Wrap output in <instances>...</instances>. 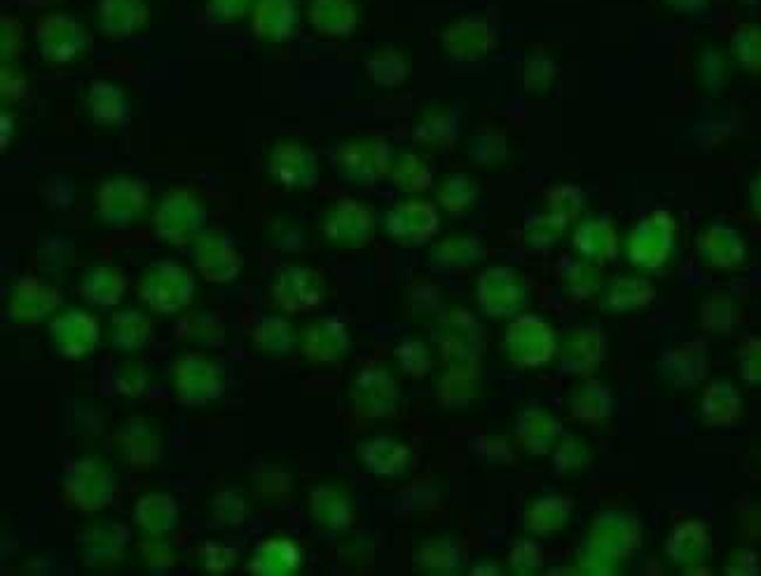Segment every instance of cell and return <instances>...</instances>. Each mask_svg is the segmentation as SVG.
Wrapping results in <instances>:
<instances>
[{
  "instance_id": "44dd1931",
  "label": "cell",
  "mask_w": 761,
  "mask_h": 576,
  "mask_svg": "<svg viewBox=\"0 0 761 576\" xmlns=\"http://www.w3.org/2000/svg\"><path fill=\"white\" fill-rule=\"evenodd\" d=\"M607 352V340L604 333L598 326H586L582 330L572 333V336L565 340L560 350L562 356V366H565L570 373H588L598 366V363L604 359Z\"/></svg>"
},
{
  "instance_id": "f35d334b",
  "label": "cell",
  "mask_w": 761,
  "mask_h": 576,
  "mask_svg": "<svg viewBox=\"0 0 761 576\" xmlns=\"http://www.w3.org/2000/svg\"><path fill=\"white\" fill-rule=\"evenodd\" d=\"M89 105H91V113H95V117L101 120V123H120L127 111V103L122 101V95L115 87L105 83H97L91 87Z\"/></svg>"
},
{
  "instance_id": "7c38bea8",
  "label": "cell",
  "mask_w": 761,
  "mask_h": 576,
  "mask_svg": "<svg viewBox=\"0 0 761 576\" xmlns=\"http://www.w3.org/2000/svg\"><path fill=\"white\" fill-rule=\"evenodd\" d=\"M436 338L452 366H474L481 350V330L469 314L454 312L446 316V320H440Z\"/></svg>"
},
{
  "instance_id": "83f0119b",
  "label": "cell",
  "mask_w": 761,
  "mask_h": 576,
  "mask_svg": "<svg viewBox=\"0 0 761 576\" xmlns=\"http://www.w3.org/2000/svg\"><path fill=\"white\" fill-rule=\"evenodd\" d=\"M296 342H298V336L291 322L282 320V316H263V320L253 328L255 350L265 356L284 359L296 350Z\"/></svg>"
},
{
  "instance_id": "f907efd6",
  "label": "cell",
  "mask_w": 761,
  "mask_h": 576,
  "mask_svg": "<svg viewBox=\"0 0 761 576\" xmlns=\"http://www.w3.org/2000/svg\"><path fill=\"white\" fill-rule=\"evenodd\" d=\"M144 560L150 569H170L176 565V551L166 541H146Z\"/></svg>"
},
{
  "instance_id": "d590c367",
  "label": "cell",
  "mask_w": 761,
  "mask_h": 576,
  "mask_svg": "<svg viewBox=\"0 0 761 576\" xmlns=\"http://www.w3.org/2000/svg\"><path fill=\"white\" fill-rule=\"evenodd\" d=\"M415 563L420 569L436 572V574H452L460 567V549L450 539H432L424 541L417 553Z\"/></svg>"
},
{
  "instance_id": "484cf974",
  "label": "cell",
  "mask_w": 761,
  "mask_h": 576,
  "mask_svg": "<svg viewBox=\"0 0 761 576\" xmlns=\"http://www.w3.org/2000/svg\"><path fill=\"white\" fill-rule=\"evenodd\" d=\"M146 204V195L139 184L113 180L101 190V211L113 223H129Z\"/></svg>"
},
{
  "instance_id": "7a4b0ae2",
  "label": "cell",
  "mask_w": 761,
  "mask_h": 576,
  "mask_svg": "<svg viewBox=\"0 0 761 576\" xmlns=\"http://www.w3.org/2000/svg\"><path fill=\"white\" fill-rule=\"evenodd\" d=\"M139 293L150 310L160 314H178L192 302L195 277L180 265L155 263L141 277Z\"/></svg>"
},
{
  "instance_id": "ba28073f",
  "label": "cell",
  "mask_w": 761,
  "mask_h": 576,
  "mask_svg": "<svg viewBox=\"0 0 761 576\" xmlns=\"http://www.w3.org/2000/svg\"><path fill=\"white\" fill-rule=\"evenodd\" d=\"M478 305L495 320L515 316L525 305V286L507 267L487 270L478 284Z\"/></svg>"
},
{
  "instance_id": "ac0fdd59",
  "label": "cell",
  "mask_w": 761,
  "mask_h": 576,
  "mask_svg": "<svg viewBox=\"0 0 761 576\" xmlns=\"http://www.w3.org/2000/svg\"><path fill=\"white\" fill-rule=\"evenodd\" d=\"M195 263L202 270L209 281L227 284L233 281L241 270V255L233 249L230 239L219 235H207L195 251Z\"/></svg>"
},
{
  "instance_id": "ab89813d",
  "label": "cell",
  "mask_w": 761,
  "mask_h": 576,
  "mask_svg": "<svg viewBox=\"0 0 761 576\" xmlns=\"http://www.w3.org/2000/svg\"><path fill=\"white\" fill-rule=\"evenodd\" d=\"M148 380H150V375H148L146 366H141V363H136V361H125L113 371L111 387L117 397L136 399L148 389Z\"/></svg>"
},
{
  "instance_id": "4fadbf2b",
  "label": "cell",
  "mask_w": 761,
  "mask_h": 576,
  "mask_svg": "<svg viewBox=\"0 0 761 576\" xmlns=\"http://www.w3.org/2000/svg\"><path fill=\"white\" fill-rule=\"evenodd\" d=\"M202 218V206L188 192H172L158 211V227L166 239L186 245L200 233Z\"/></svg>"
},
{
  "instance_id": "ee69618b",
  "label": "cell",
  "mask_w": 761,
  "mask_h": 576,
  "mask_svg": "<svg viewBox=\"0 0 761 576\" xmlns=\"http://www.w3.org/2000/svg\"><path fill=\"white\" fill-rule=\"evenodd\" d=\"M700 316H703V326L710 328V330H720V333H726L734 328L736 324V312H734V305H731V300L726 296H712L703 302V312H700Z\"/></svg>"
},
{
  "instance_id": "f6af8a7d",
  "label": "cell",
  "mask_w": 761,
  "mask_h": 576,
  "mask_svg": "<svg viewBox=\"0 0 761 576\" xmlns=\"http://www.w3.org/2000/svg\"><path fill=\"white\" fill-rule=\"evenodd\" d=\"M740 373L743 380L761 385V336H752L740 345Z\"/></svg>"
},
{
  "instance_id": "7402d4cb",
  "label": "cell",
  "mask_w": 761,
  "mask_h": 576,
  "mask_svg": "<svg viewBox=\"0 0 761 576\" xmlns=\"http://www.w3.org/2000/svg\"><path fill=\"white\" fill-rule=\"evenodd\" d=\"M302 565L300 546L291 539H267L255 546L249 569L258 576H288Z\"/></svg>"
},
{
  "instance_id": "5bb4252c",
  "label": "cell",
  "mask_w": 761,
  "mask_h": 576,
  "mask_svg": "<svg viewBox=\"0 0 761 576\" xmlns=\"http://www.w3.org/2000/svg\"><path fill=\"white\" fill-rule=\"evenodd\" d=\"M300 345L302 354L312 363H333L340 361L349 350V333L342 322L324 316L302 330Z\"/></svg>"
},
{
  "instance_id": "7bdbcfd3",
  "label": "cell",
  "mask_w": 761,
  "mask_h": 576,
  "mask_svg": "<svg viewBox=\"0 0 761 576\" xmlns=\"http://www.w3.org/2000/svg\"><path fill=\"white\" fill-rule=\"evenodd\" d=\"M247 502L235 490H223L216 499H213V515L221 523V527H239L247 518Z\"/></svg>"
},
{
  "instance_id": "9c48e42d",
  "label": "cell",
  "mask_w": 761,
  "mask_h": 576,
  "mask_svg": "<svg viewBox=\"0 0 761 576\" xmlns=\"http://www.w3.org/2000/svg\"><path fill=\"white\" fill-rule=\"evenodd\" d=\"M639 539H643V529H639V523L633 515L609 511L602 513V518L596 523V529H592L590 551L596 560H612L633 553L639 546Z\"/></svg>"
},
{
  "instance_id": "f546056e",
  "label": "cell",
  "mask_w": 761,
  "mask_h": 576,
  "mask_svg": "<svg viewBox=\"0 0 761 576\" xmlns=\"http://www.w3.org/2000/svg\"><path fill=\"white\" fill-rule=\"evenodd\" d=\"M152 324L139 310H122L111 322V342L117 352H136L150 340Z\"/></svg>"
},
{
  "instance_id": "30bf717a",
  "label": "cell",
  "mask_w": 761,
  "mask_h": 576,
  "mask_svg": "<svg viewBox=\"0 0 761 576\" xmlns=\"http://www.w3.org/2000/svg\"><path fill=\"white\" fill-rule=\"evenodd\" d=\"M59 302L61 298L50 284L24 277L12 286L8 298V314L12 316V322L34 326L48 320V316L59 308Z\"/></svg>"
},
{
  "instance_id": "b9f144b4",
  "label": "cell",
  "mask_w": 761,
  "mask_h": 576,
  "mask_svg": "<svg viewBox=\"0 0 761 576\" xmlns=\"http://www.w3.org/2000/svg\"><path fill=\"white\" fill-rule=\"evenodd\" d=\"M396 359H399L401 368L413 377H422L432 371V352L420 340L401 342L399 350H396Z\"/></svg>"
},
{
  "instance_id": "d6986e66",
  "label": "cell",
  "mask_w": 761,
  "mask_h": 576,
  "mask_svg": "<svg viewBox=\"0 0 761 576\" xmlns=\"http://www.w3.org/2000/svg\"><path fill=\"white\" fill-rule=\"evenodd\" d=\"M310 515L319 529H324L328 535H338L352 525L354 511L345 492L333 488V485H316L310 492Z\"/></svg>"
},
{
  "instance_id": "74e56055",
  "label": "cell",
  "mask_w": 761,
  "mask_h": 576,
  "mask_svg": "<svg viewBox=\"0 0 761 576\" xmlns=\"http://www.w3.org/2000/svg\"><path fill=\"white\" fill-rule=\"evenodd\" d=\"M476 375L471 366H452L438 387L440 401L446 405H464L476 393Z\"/></svg>"
},
{
  "instance_id": "8fae6325",
  "label": "cell",
  "mask_w": 761,
  "mask_h": 576,
  "mask_svg": "<svg viewBox=\"0 0 761 576\" xmlns=\"http://www.w3.org/2000/svg\"><path fill=\"white\" fill-rule=\"evenodd\" d=\"M117 450L132 472H148L160 462L162 441L160 434L141 417L127 420L117 431Z\"/></svg>"
},
{
  "instance_id": "681fc988",
  "label": "cell",
  "mask_w": 761,
  "mask_h": 576,
  "mask_svg": "<svg viewBox=\"0 0 761 576\" xmlns=\"http://www.w3.org/2000/svg\"><path fill=\"white\" fill-rule=\"evenodd\" d=\"M511 567L521 574H532L541 567V551L532 541H521L511 551Z\"/></svg>"
},
{
  "instance_id": "e575fe53",
  "label": "cell",
  "mask_w": 761,
  "mask_h": 576,
  "mask_svg": "<svg viewBox=\"0 0 761 576\" xmlns=\"http://www.w3.org/2000/svg\"><path fill=\"white\" fill-rule=\"evenodd\" d=\"M653 296H657L653 293V288L643 279H619L612 288H609L602 308L609 312H628V310L649 305Z\"/></svg>"
},
{
  "instance_id": "277c9868",
  "label": "cell",
  "mask_w": 761,
  "mask_h": 576,
  "mask_svg": "<svg viewBox=\"0 0 761 576\" xmlns=\"http://www.w3.org/2000/svg\"><path fill=\"white\" fill-rule=\"evenodd\" d=\"M174 389L180 403L207 405L225 393V375L219 361L202 354H186L174 366Z\"/></svg>"
},
{
  "instance_id": "1f68e13d",
  "label": "cell",
  "mask_w": 761,
  "mask_h": 576,
  "mask_svg": "<svg viewBox=\"0 0 761 576\" xmlns=\"http://www.w3.org/2000/svg\"><path fill=\"white\" fill-rule=\"evenodd\" d=\"M389 230L396 239L415 245V241L426 239L436 230V216L424 204H408V209L396 211L389 218Z\"/></svg>"
},
{
  "instance_id": "8992f818",
  "label": "cell",
  "mask_w": 761,
  "mask_h": 576,
  "mask_svg": "<svg viewBox=\"0 0 761 576\" xmlns=\"http://www.w3.org/2000/svg\"><path fill=\"white\" fill-rule=\"evenodd\" d=\"M272 298L284 312H308L322 302L324 281L308 267L288 265L274 277Z\"/></svg>"
},
{
  "instance_id": "4316f807",
  "label": "cell",
  "mask_w": 761,
  "mask_h": 576,
  "mask_svg": "<svg viewBox=\"0 0 761 576\" xmlns=\"http://www.w3.org/2000/svg\"><path fill=\"white\" fill-rule=\"evenodd\" d=\"M80 293L91 305L113 308L120 302L122 293H125V279L111 265H95L83 275Z\"/></svg>"
},
{
  "instance_id": "6da1fadb",
  "label": "cell",
  "mask_w": 761,
  "mask_h": 576,
  "mask_svg": "<svg viewBox=\"0 0 761 576\" xmlns=\"http://www.w3.org/2000/svg\"><path fill=\"white\" fill-rule=\"evenodd\" d=\"M117 492L115 476L97 458H80L66 466L64 494L68 502L87 513L101 511L113 504Z\"/></svg>"
},
{
  "instance_id": "d4e9b609",
  "label": "cell",
  "mask_w": 761,
  "mask_h": 576,
  "mask_svg": "<svg viewBox=\"0 0 761 576\" xmlns=\"http://www.w3.org/2000/svg\"><path fill=\"white\" fill-rule=\"evenodd\" d=\"M668 558L677 565H698L710 553V533L703 523H679L668 537Z\"/></svg>"
},
{
  "instance_id": "e0dca14e",
  "label": "cell",
  "mask_w": 761,
  "mask_h": 576,
  "mask_svg": "<svg viewBox=\"0 0 761 576\" xmlns=\"http://www.w3.org/2000/svg\"><path fill=\"white\" fill-rule=\"evenodd\" d=\"M129 533L120 523H95L80 537V553L89 567L115 565L125 553Z\"/></svg>"
},
{
  "instance_id": "9a60e30c",
  "label": "cell",
  "mask_w": 761,
  "mask_h": 576,
  "mask_svg": "<svg viewBox=\"0 0 761 576\" xmlns=\"http://www.w3.org/2000/svg\"><path fill=\"white\" fill-rule=\"evenodd\" d=\"M659 371L663 380L677 389L694 387L698 380H703L708 373V354L703 342H682L673 350H668L661 361Z\"/></svg>"
},
{
  "instance_id": "7dc6e473",
  "label": "cell",
  "mask_w": 761,
  "mask_h": 576,
  "mask_svg": "<svg viewBox=\"0 0 761 576\" xmlns=\"http://www.w3.org/2000/svg\"><path fill=\"white\" fill-rule=\"evenodd\" d=\"M200 558H202V565L209 572H227L235 565L237 551L230 549V546H223V543H216V541H207Z\"/></svg>"
},
{
  "instance_id": "cb8c5ba5",
  "label": "cell",
  "mask_w": 761,
  "mask_h": 576,
  "mask_svg": "<svg viewBox=\"0 0 761 576\" xmlns=\"http://www.w3.org/2000/svg\"><path fill=\"white\" fill-rule=\"evenodd\" d=\"M743 415V399L738 389L726 383L718 380L708 387V391L700 399V417L708 427H731Z\"/></svg>"
},
{
  "instance_id": "52a82bcc",
  "label": "cell",
  "mask_w": 761,
  "mask_h": 576,
  "mask_svg": "<svg viewBox=\"0 0 761 576\" xmlns=\"http://www.w3.org/2000/svg\"><path fill=\"white\" fill-rule=\"evenodd\" d=\"M50 338L54 350L64 359H83L97 350L101 328L95 316L83 310H68L50 324Z\"/></svg>"
},
{
  "instance_id": "603a6c76",
  "label": "cell",
  "mask_w": 761,
  "mask_h": 576,
  "mask_svg": "<svg viewBox=\"0 0 761 576\" xmlns=\"http://www.w3.org/2000/svg\"><path fill=\"white\" fill-rule=\"evenodd\" d=\"M178 504L176 499L164 492H150L136 502L134 523L139 525L146 535L162 537L178 525Z\"/></svg>"
},
{
  "instance_id": "8d00e7d4",
  "label": "cell",
  "mask_w": 761,
  "mask_h": 576,
  "mask_svg": "<svg viewBox=\"0 0 761 576\" xmlns=\"http://www.w3.org/2000/svg\"><path fill=\"white\" fill-rule=\"evenodd\" d=\"M700 249H703L710 265L718 267H731L743 261V241L728 230H712Z\"/></svg>"
},
{
  "instance_id": "5b68a950",
  "label": "cell",
  "mask_w": 761,
  "mask_h": 576,
  "mask_svg": "<svg viewBox=\"0 0 761 576\" xmlns=\"http://www.w3.org/2000/svg\"><path fill=\"white\" fill-rule=\"evenodd\" d=\"M349 401L363 417H389L399 408V385L385 368H365L349 387Z\"/></svg>"
},
{
  "instance_id": "60d3db41",
  "label": "cell",
  "mask_w": 761,
  "mask_h": 576,
  "mask_svg": "<svg viewBox=\"0 0 761 576\" xmlns=\"http://www.w3.org/2000/svg\"><path fill=\"white\" fill-rule=\"evenodd\" d=\"M183 336H186V340H192L202 347H223L225 326L219 316L213 314L190 316V320L183 324Z\"/></svg>"
},
{
  "instance_id": "836d02e7",
  "label": "cell",
  "mask_w": 761,
  "mask_h": 576,
  "mask_svg": "<svg viewBox=\"0 0 761 576\" xmlns=\"http://www.w3.org/2000/svg\"><path fill=\"white\" fill-rule=\"evenodd\" d=\"M612 408H614L612 391L600 383H586L572 399V415L586 424H598L607 420L612 415Z\"/></svg>"
},
{
  "instance_id": "bcb514c9",
  "label": "cell",
  "mask_w": 761,
  "mask_h": 576,
  "mask_svg": "<svg viewBox=\"0 0 761 576\" xmlns=\"http://www.w3.org/2000/svg\"><path fill=\"white\" fill-rule=\"evenodd\" d=\"M588 462V450L584 443H578L576 438H565L556 448V466L558 472H576Z\"/></svg>"
},
{
  "instance_id": "ffe728a7",
  "label": "cell",
  "mask_w": 761,
  "mask_h": 576,
  "mask_svg": "<svg viewBox=\"0 0 761 576\" xmlns=\"http://www.w3.org/2000/svg\"><path fill=\"white\" fill-rule=\"evenodd\" d=\"M515 436L517 443L527 452L544 454L556 446V441L562 436V427L551 413L541 411V408H525V411L517 413Z\"/></svg>"
},
{
  "instance_id": "c3c4849f",
  "label": "cell",
  "mask_w": 761,
  "mask_h": 576,
  "mask_svg": "<svg viewBox=\"0 0 761 576\" xmlns=\"http://www.w3.org/2000/svg\"><path fill=\"white\" fill-rule=\"evenodd\" d=\"M288 485H291V476L286 472H282L279 466H267L265 472L258 474V490H261L265 497L279 499L288 492Z\"/></svg>"
},
{
  "instance_id": "f1b7e54d",
  "label": "cell",
  "mask_w": 761,
  "mask_h": 576,
  "mask_svg": "<svg viewBox=\"0 0 761 576\" xmlns=\"http://www.w3.org/2000/svg\"><path fill=\"white\" fill-rule=\"evenodd\" d=\"M572 513V502L565 497L548 494L537 499L535 504H529L523 513V523L535 535H551L556 529L565 527Z\"/></svg>"
},
{
  "instance_id": "2e32d148",
  "label": "cell",
  "mask_w": 761,
  "mask_h": 576,
  "mask_svg": "<svg viewBox=\"0 0 761 576\" xmlns=\"http://www.w3.org/2000/svg\"><path fill=\"white\" fill-rule=\"evenodd\" d=\"M359 460L365 472L379 478H401L410 468V450L389 436H373L359 443Z\"/></svg>"
},
{
  "instance_id": "d6a6232c",
  "label": "cell",
  "mask_w": 761,
  "mask_h": 576,
  "mask_svg": "<svg viewBox=\"0 0 761 576\" xmlns=\"http://www.w3.org/2000/svg\"><path fill=\"white\" fill-rule=\"evenodd\" d=\"M328 235L345 247H361L371 237V218L357 204H345L328 221Z\"/></svg>"
},
{
  "instance_id": "4dcf8cb0",
  "label": "cell",
  "mask_w": 761,
  "mask_h": 576,
  "mask_svg": "<svg viewBox=\"0 0 761 576\" xmlns=\"http://www.w3.org/2000/svg\"><path fill=\"white\" fill-rule=\"evenodd\" d=\"M272 174L277 176L284 186H302L316 174V164L304 148L298 146H282L272 155Z\"/></svg>"
},
{
  "instance_id": "3957f363",
  "label": "cell",
  "mask_w": 761,
  "mask_h": 576,
  "mask_svg": "<svg viewBox=\"0 0 761 576\" xmlns=\"http://www.w3.org/2000/svg\"><path fill=\"white\" fill-rule=\"evenodd\" d=\"M504 350L515 366L537 368L556 356L558 340L553 328L539 316L521 314L507 328Z\"/></svg>"
}]
</instances>
